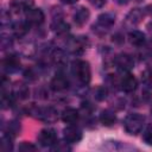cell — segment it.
I'll use <instances>...</instances> for the list:
<instances>
[{
	"mask_svg": "<svg viewBox=\"0 0 152 152\" xmlns=\"http://www.w3.org/2000/svg\"><path fill=\"white\" fill-rule=\"evenodd\" d=\"M135 1H140V0H135Z\"/></svg>",
	"mask_w": 152,
	"mask_h": 152,
	"instance_id": "36",
	"label": "cell"
},
{
	"mask_svg": "<svg viewBox=\"0 0 152 152\" xmlns=\"http://www.w3.org/2000/svg\"><path fill=\"white\" fill-rule=\"evenodd\" d=\"M107 88L106 87H103V86H99V87H96L95 88V90H94V97L97 100V101H102V100H104L106 97H107Z\"/></svg>",
	"mask_w": 152,
	"mask_h": 152,
	"instance_id": "24",
	"label": "cell"
},
{
	"mask_svg": "<svg viewBox=\"0 0 152 152\" xmlns=\"http://www.w3.org/2000/svg\"><path fill=\"white\" fill-rule=\"evenodd\" d=\"M128 40L129 43L133 45V46H137V48H140L145 44L146 42V38H145V34L141 32V31H138V30H133V31H129L128 32Z\"/></svg>",
	"mask_w": 152,
	"mask_h": 152,
	"instance_id": "15",
	"label": "cell"
},
{
	"mask_svg": "<svg viewBox=\"0 0 152 152\" xmlns=\"http://www.w3.org/2000/svg\"><path fill=\"white\" fill-rule=\"evenodd\" d=\"M30 113L44 122H55L58 119V113L52 107H32Z\"/></svg>",
	"mask_w": 152,
	"mask_h": 152,
	"instance_id": "4",
	"label": "cell"
},
{
	"mask_svg": "<svg viewBox=\"0 0 152 152\" xmlns=\"http://www.w3.org/2000/svg\"><path fill=\"white\" fill-rule=\"evenodd\" d=\"M118 5H126V4H128L129 2V0H114Z\"/></svg>",
	"mask_w": 152,
	"mask_h": 152,
	"instance_id": "32",
	"label": "cell"
},
{
	"mask_svg": "<svg viewBox=\"0 0 152 152\" xmlns=\"http://www.w3.org/2000/svg\"><path fill=\"white\" fill-rule=\"evenodd\" d=\"M90 17V13L88 11V8L86 7H80L75 13H74V21L77 26H83L88 19Z\"/></svg>",
	"mask_w": 152,
	"mask_h": 152,
	"instance_id": "16",
	"label": "cell"
},
{
	"mask_svg": "<svg viewBox=\"0 0 152 152\" xmlns=\"http://www.w3.org/2000/svg\"><path fill=\"white\" fill-rule=\"evenodd\" d=\"M62 120L68 124V125H75L78 119H80V113L77 109L72 108V107H66L63 112H62Z\"/></svg>",
	"mask_w": 152,
	"mask_h": 152,
	"instance_id": "14",
	"label": "cell"
},
{
	"mask_svg": "<svg viewBox=\"0 0 152 152\" xmlns=\"http://www.w3.org/2000/svg\"><path fill=\"white\" fill-rule=\"evenodd\" d=\"M45 19V15L40 8H34L30 7L28 10L25 11V20L30 25H42Z\"/></svg>",
	"mask_w": 152,
	"mask_h": 152,
	"instance_id": "9",
	"label": "cell"
},
{
	"mask_svg": "<svg viewBox=\"0 0 152 152\" xmlns=\"http://www.w3.org/2000/svg\"><path fill=\"white\" fill-rule=\"evenodd\" d=\"M122 126L128 134L137 135L138 133H140L142 131V128L145 126V118H144V115H141L139 113H131V114L126 115V118L124 119Z\"/></svg>",
	"mask_w": 152,
	"mask_h": 152,
	"instance_id": "2",
	"label": "cell"
},
{
	"mask_svg": "<svg viewBox=\"0 0 152 152\" xmlns=\"http://www.w3.org/2000/svg\"><path fill=\"white\" fill-rule=\"evenodd\" d=\"M142 140L145 141V144L152 146V126L146 127V129L142 133Z\"/></svg>",
	"mask_w": 152,
	"mask_h": 152,
	"instance_id": "26",
	"label": "cell"
},
{
	"mask_svg": "<svg viewBox=\"0 0 152 152\" xmlns=\"http://www.w3.org/2000/svg\"><path fill=\"white\" fill-rule=\"evenodd\" d=\"M30 30V24L25 20V21H18L15 24H13L12 26V32L15 37L20 38V37H24Z\"/></svg>",
	"mask_w": 152,
	"mask_h": 152,
	"instance_id": "18",
	"label": "cell"
},
{
	"mask_svg": "<svg viewBox=\"0 0 152 152\" xmlns=\"http://www.w3.org/2000/svg\"><path fill=\"white\" fill-rule=\"evenodd\" d=\"M2 70L6 74H13L17 72L20 69V59L15 55H8L6 56L1 62Z\"/></svg>",
	"mask_w": 152,
	"mask_h": 152,
	"instance_id": "10",
	"label": "cell"
},
{
	"mask_svg": "<svg viewBox=\"0 0 152 152\" xmlns=\"http://www.w3.org/2000/svg\"><path fill=\"white\" fill-rule=\"evenodd\" d=\"M63 4H66V5H72V4H76L78 0H61Z\"/></svg>",
	"mask_w": 152,
	"mask_h": 152,
	"instance_id": "31",
	"label": "cell"
},
{
	"mask_svg": "<svg viewBox=\"0 0 152 152\" xmlns=\"http://www.w3.org/2000/svg\"><path fill=\"white\" fill-rule=\"evenodd\" d=\"M142 17H144V11H141L140 8H133L126 15L125 25L128 27H134L142 20Z\"/></svg>",
	"mask_w": 152,
	"mask_h": 152,
	"instance_id": "13",
	"label": "cell"
},
{
	"mask_svg": "<svg viewBox=\"0 0 152 152\" xmlns=\"http://www.w3.org/2000/svg\"><path fill=\"white\" fill-rule=\"evenodd\" d=\"M11 44H12V42H11L10 37H7V36L2 34V36H1V48H2V50H5V49L10 48V45H11Z\"/></svg>",
	"mask_w": 152,
	"mask_h": 152,
	"instance_id": "28",
	"label": "cell"
},
{
	"mask_svg": "<svg viewBox=\"0 0 152 152\" xmlns=\"http://www.w3.org/2000/svg\"><path fill=\"white\" fill-rule=\"evenodd\" d=\"M50 87L55 91H64L69 87V80L64 74H57L56 76L52 77L50 82Z\"/></svg>",
	"mask_w": 152,
	"mask_h": 152,
	"instance_id": "12",
	"label": "cell"
},
{
	"mask_svg": "<svg viewBox=\"0 0 152 152\" xmlns=\"http://www.w3.org/2000/svg\"><path fill=\"white\" fill-rule=\"evenodd\" d=\"M114 64L121 72H128L134 66V59L128 53H119L114 57Z\"/></svg>",
	"mask_w": 152,
	"mask_h": 152,
	"instance_id": "7",
	"label": "cell"
},
{
	"mask_svg": "<svg viewBox=\"0 0 152 152\" xmlns=\"http://www.w3.org/2000/svg\"><path fill=\"white\" fill-rule=\"evenodd\" d=\"M88 45L87 37H71L66 40V50L72 55H81Z\"/></svg>",
	"mask_w": 152,
	"mask_h": 152,
	"instance_id": "5",
	"label": "cell"
},
{
	"mask_svg": "<svg viewBox=\"0 0 152 152\" xmlns=\"http://www.w3.org/2000/svg\"><path fill=\"white\" fill-rule=\"evenodd\" d=\"M147 30H148V32L152 34V23H150V24H148V26H147Z\"/></svg>",
	"mask_w": 152,
	"mask_h": 152,
	"instance_id": "34",
	"label": "cell"
},
{
	"mask_svg": "<svg viewBox=\"0 0 152 152\" xmlns=\"http://www.w3.org/2000/svg\"><path fill=\"white\" fill-rule=\"evenodd\" d=\"M52 30L56 32V34H57V36L65 37V36L69 33L70 26H69V24H68V23H65L64 20H62V19H57V20H53Z\"/></svg>",
	"mask_w": 152,
	"mask_h": 152,
	"instance_id": "17",
	"label": "cell"
},
{
	"mask_svg": "<svg viewBox=\"0 0 152 152\" xmlns=\"http://www.w3.org/2000/svg\"><path fill=\"white\" fill-rule=\"evenodd\" d=\"M147 49H148V51H150V53L152 55V39L148 42V45H147Z\"/></svg>",
	"mask_w": 152,
	"mask_h": 152,
	"instance_id": "33",
	"label": "cell"
},
{
	"mask_svg": "<svg viewBox=\"0 0 152 152\" xmlns=\"http://www.w3.org/2000/svg\"><path fill=\"white\" fill-rule=\"evenodd\" d=\"M71 72L81 84L83 86L89 84L91 78V70L87 61H83V59L74 61L71 64Z\"/></svg>",
	"mask_w": 152,
	"mask_h": 152,
	"instance_id": "1",
	"label": "cell"
},
{
	"mask_svg": "<svg viewBox=\"0 0 152 152\" xmlns=\"http://www.w3.org/2000/svg\"><path fill=\"white\" fill-rule=\"evenodd\" d=\"M20 132V124L18 121H10L6 126V131L4 133L11 135V137H15L18 133Z\"/></svg>",
	"mask_w": 152,
	"mask_h": 152,
	"instance_id": "22",
	"label": "cell"
},
{
	"mask_svg": "<svg viewBox=\"0 0 152 152\" xmlns=\"http://www.w3.org/2000/svg\"><path fill=\"white\" fill-rule=\"evenodd\" d=\"M115 23V14L110 12L102 13L97 17L96 23L93 25V31L96 32L97 34H104L109 31V28L114 25Z\"/></svg>",
	"mask_w": 152,
	"mask_h": 152,
	"instance_id": "3",
	"label": "cell"
},
{
	"mask_svg": "<svg viewBox=\"0 0 152 152\" xmlns=\"http://www.w3.org/2000/svg\"><path fill=\"white\" fill-rule=\"evenodd\" d=\"M13 95H14V96H19V99H25V97H27V95H28V89H27L26 86L19 84V86L15 88Z\"/></svg>",
	"mask_w": 152,
	"mask_h": 152,
	"instance_id": "25",
	"label": "cell"
},
{
	"mask_svg": "<svg viewBox=\"0 0 152 152\" xmlns=\"http://www.w3.org/2000/svg\"><path fill=\"white\" fill-rule=\"evenodd\" d=\"M151 114H152V106H151Z\"/></svg>",
	"mask_w": 152,
	"mask_h": 152,
	"instance_id": "35",
	"label": "cell"
},
{
	"mask_svg": "<svg viewBox=\"0 0 152 152\" xmlns=\"http://www.w3.org/2000/svg\"><path fill=\"white\" fill-rule=\"evenodd\" d=\"M32 1H30V0H13L12 2H11V5H10V7L12 8V11L13 12H15V13H19V12H21V11H26V10H28L30 7H32Z\"/></svg>",
	"mask_w": 152,
	"mask_h": 152,
	"instance_id": "20",
	"label": "cell"
},
{
	"mask_svg": "<svg viewBox=\"0 0 152 152\" xmlns=\"http://www.w3.org/2000/svg\"><path fill=\"white\" fill-rule=\"evenodd\" d=\"M89 2H90L94 7H96V8H102V7L106 5L107 0H89Z\"/></svg>",
	"mask_w": 152,
	"mask_h": 152,
	"instance_id": "29",
	"label": "cell"
},
{
	"mask_svg": "<svg viewBox=\"0 0 152 152\" xmlns=\"http://www.w3.org/2000/svg\"><path fill=\"white\" fill-rule=\"evenodd\" d=\"M144 13H146V14H148V15H151V17H152V5L146 6V7H145V10H144Z\"/></svg>",
	"mask_w": 152,
	"mask_h": 152,
	"instance_id": "30",
	"label": "cell"
},
{
	"mask_svg": "<svg viewBox=\"0 0 152 152\" xmlns=\"http://www.w3.org/2000/svg\"><path fill=\"white\" fill-rule=\"evenodd\" d=\"M12 138H13V137H11V135H8V134H6V133L2 134L1 140H0V150H1V151L7 152V151H11V150L13 148Z\"/></svg>",
	"mask_w": 152,
	"mask_h": 152,
	"instance_id": "21",
	"label": "cell"
},
{
	"mask_svg": "<svg viewBox=\"0 0 152 152\" xmlns=\"http://www.w3.org/2000/svg\"><path fill=\"white\" fill-rule=\"evenodd\" d=\"M19 150H20V151H34V150H37V147H36L34 145L30 144V142L24 141V142H21V144L19 145Z\"/></svg>",
	"mask_w": 152,
	"mask_h": 152,
	"instance_id": "27",
	"label": "cell"
},
{
	"mask_svg": "<svg viewBox=\"0 0 152 152\" xmlns=\"http://www.w3.org/2000/svg\"><path fill=\"white\" fill-rule=\"evenodd\" d=\"M141 80L148 89H152V69H146L141 74Z\"/></svg>",
	"mask_w": 152,
	"mask_h": 152,
	"instance_id": "23",
	"label": "cell"
},
{
	"mask_svg": "<svg viewBox=\"0 0 152 152\" xmlns=\"http://www.w3.org/2000/svg\"><path fill=\"white\" fill-rule=\"evenodd\" d=\"M100 122L103 125V126H107V127H110V126H113L114 124H115V121H116V116H115V114L112 112V110H109V109H104V110H102L101 112V114H100Z\"/></svg>",
	"mask_w": 152,
	"mask_h": 152,
	"instance_id": "19",
	"label": "cell"
},
{
	"mask_svg": "<svg viewBox=\"0 0 152 152\" xmlns=\"http://www.w3.org/2000/svg\"><path fill=\"white\" fill-rule=\"evenodd\" d=\"M119 86H120L121 90H124L125 93H132L137 89L138 81L134 77V75H132L129 71L122 72V76L119 80Z\"/></svg>",
	"mask_w": 152,
	"mask_h": 152,
	"instance_id": "8",
	"label": "cell"
},
{
	"mask_svg": "<svg viewBox=\"0 0 152 152\" xmlns=\"http://www.w3.org/2000/svg\"><path fill=\"white\" fill-rule=\"evenodd\" d=\"M63 137L65 142L76 144L82 139V131L75 125H69L63 129Z\"/></svg>",
	"mask_w": 152,
	"mask_h": 152,
	"instance_id": "11",
	"label": "cell"
},
{
	"mask_svg": "<svg viewBox=\"0 0 152 152\" xmlns=\"http://www.w3.org/2000/svg\"><path fill=\"white\" fill-rule=\"evenodd\" d=\"M38 142L44 147H52L58 142L57 133L52 128H43L38 134Z\"/></svg>",
	"mask_w": 152,
	"mask_h": 152,
	"instance_id": "6",
	"label": "cell"
}]
</instances>
